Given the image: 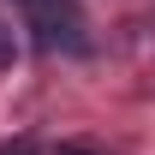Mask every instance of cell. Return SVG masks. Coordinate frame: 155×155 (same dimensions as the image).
<instances>
[{"label":"cell","instance_id":"1","mask_svg":"<svg viewBox=\"0 0 155 155\" xmlns=\"http://www.w3.org/2000/svg\"><path fill=\"white\" fill-rule=\"evenodd\" d=\"M42 48H84V18L72 0H18Z\"/></svg>","mask_w":155,"mask_h":155},{"label":"cell","instance_id":"2","mask_svg":"<svg viewBox=\"0 0 155 155\" xmlns=\"http://www.w3.org/2000/svg\"><path fill=\"white\" fill-rule=\"evenodd\" d=\"M12 54H18V42H12V30L0 24V66H12Z\"/></svg>","mask_w":155,"mask_h":155},{"label":"cell","instance_id":"3","mask_svg":"<svg viewBox=\"0 0 155 155\" xmlns=\"http://www.w3.org/2000/svg\"><path fill=\"white\" fill-rule=\"evenodd\" d=\"M0 155H36V143H12V149H0Z\"/></svg>","mask_w":155,"mask_h":155}]
</instances>
